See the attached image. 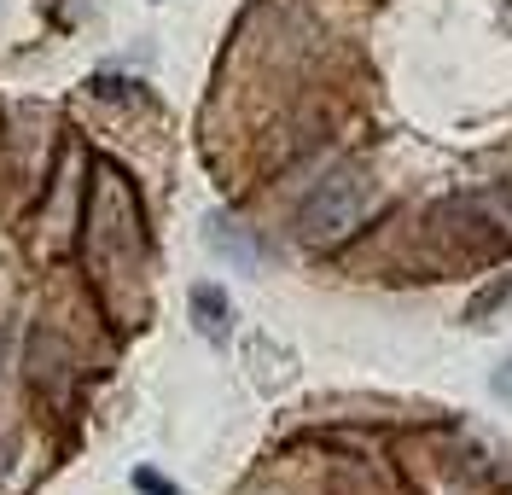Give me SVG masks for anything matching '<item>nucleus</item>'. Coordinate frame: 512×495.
I'll use <instances>...</instances> for the list:
<instances>
[{
    "instance_id": "obj_1",
    "label": "nucleus",
    "mask_w": 512,
    "mask_h": 495,
    "mask_svg": "<svg viewBox=\"0 0 512 495\" xmlns=\"http://www.w3.org/2000/svg\"><path fill=\"white\" fill-rule=\"evenodd\" d=\"M367 204H373V181H367V169H338V175H326L315 187V198L303 204V233L326 245V239H338V233H350L361 216H367Z\"/></svg>"
},
{
    "instance_id": "obj_2",
    "label": "nucleus",
    "mask_w": 512,
    "mask_h": 495,
    "mask_svg": "<svg viewBox=\"0 0 512 495\" xmlns=\"http://www.w3.org/2000/svg\"><path fill=\"white\" fill-rule=\"evenodd\" d=\"M192 321L210 344H227V297L222 286H192Z\"/></svg>"
},
{
    "instance_id": "obj_3",
    "label": "nucleus",
    "mask_w": 512,
    "mask_h": 495,
    "mask_svg": "<svg viewBox=\"0 0 512 495\" xmlns=\"http://www.w3.org/2000/svg\"><path fill=\"white\" fill-rule=\"evenodd\" d=\"M204 239H210L216 251H227L233 263H245V268L256 263V245H251V239H245V233H239V228H233L227 216H210V233H204Z\"/></svg>"
},
{
    "instance_id": "obj_4",
    "label": "nucleus",
    "mask_w": 512,
    "mask_h": 495,
    "mask_svg": "<svg viewBox=\"0 0 512 495\" xmlns=\"http://www.w3.org/2000/svg\"><path fill=\"white\" fill-rule=\"evenodd\" d=\"M507 292H512V280H501V286H489V292H483L478 303H472V321H483V315H489V309H495V303H501Z\"/></svg>"
},
{
    "instance_id": "obj_5",
    "label": "nucleus",
    "mask_w": 512,
    "mask_h": 495,
    "mask_svg": "<svg viewBox=\"0 0 512 495\" xmlns=\"http://www.w3.org/2000/svg\"><path fill=\"white\" fill-rule=\"evenodd\" d=\"M134 484H140L146 495H181L175 484H169V478H158V472H134Z\"/></svg>"
},
{
    "instance_id": "obj_6",
    "label": "nucleus",
    "mask_w": 512,
    "mask_h": 495,
    "mask_svg": "<svg viewBox=\"0 0 512 495\" xmlns=\"http://www.w3.org/2000/svg\"><path fill=\"white\" fill-rule=\"evenodd\" d=\"M495 396H501V402H512V362L495 367Z\"/></svg>"
}]
</instances>
